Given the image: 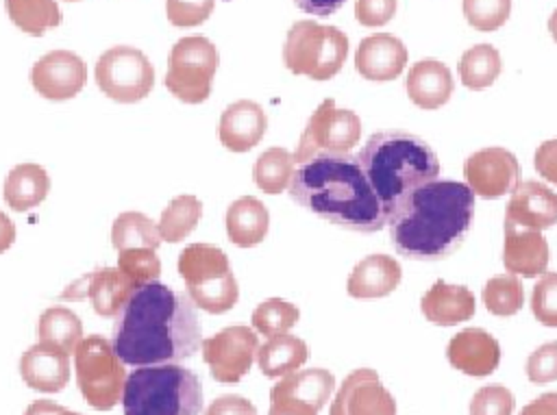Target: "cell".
Returning <instances> with one entry per match:
<instances>
[{
	"mask_svg": "<svg viewBox=\"0 0 557 415\" xmlns=\"http://www.w3.org/2000/svg\"><path fill=\"white\" fill-rule=\"evenodd\" d=\"M94 78L107 98L120 104H133L152 91L154 67L141 50L113 46L98 56Z\"/></svg>",
	"mask_w": 557,
	"mask_h": 415,
	"instance_id": "10",
	"label": "cell"
},
{
	"mask_svg": "<svg viewBox=\"0 0 557 415\" xmlns=\"http://www.w3.org/2000/svg\"><path fill=\"white\" fill-rule=\"evenodd\" d=\"M357 159L387 217L411 191L437 180L440 174L435 150L407 130H379L370 135Z\"/></svg>",
	"mask_w": 557,
	"mask_h": 415,
	"instance_id": "4",
	"label": "cell"
},
{
	"mask_svg": "<svg viewBox=\"0 0 557 415\" xmlns=\"http://www.w3.org/2000/svg\"><path fill=\"white\" fill-rule=\"evenodd\" d=\"M294 2L300 11H305L309 15L326 17V15H333L335 11H339L346 0H294Z\"/></svg>",
	"mask_w": 557,
	"mask_h": 415,
	"instance_id": "48",
	"label": "cell"
},
{
	"mask_svg": "<svg viewBox=\"0 0 557 415\" xmlns=\"http://www.w3.org/2000/svg\"><path fill=\"white\" fill-rule=\"evenodd\" d=\"M513 393L503 385L481 387L470 400V415H511Z\"/></svg>",
	"mask_w": 557,
	"mask_h": 415,
	"instance_id": "41",
	"label": "cell"
},
{
	"mask_svg": "<svg viewBox=\"0 0 557 415\" xmlns=\"http://www.w3.org/2000/svg\"><path fill=\"white\" fill-rule=\"evenodd\" d=\"M459 78L472 91H483L500 76L503 59L492 43H476L459 59Z\"/></svg>",
	"mask_w": 557,
	"mask_h": 415,
	"instance_id": "31",
	"label": "cell"
},
{
	"mask_svg": "<svg viewBox=\"0 0 557 415\" xmlns=\"http://www.w3.org/2000/svg\"><path fill=\"white\" fill-rule=\"evenodd\" d=\"M178 274L198 309L218 315L237 304L239 285L222 248L213 243H189L178 254Z\"/></svg>",
	"mask_w": 557,
	"mask_h": 415,
	"instance_id": "6",
	"label": "cell"
},
{
	"mask_svg": "<svg viewBox=\"0 0 557 415\" xmlns=\"http://www.w3.org/2000/svg\"><path fill=\"white\" fill-rule=\"evenodd\" d=\"M409 59L405 43L389 33L368 35L355 52V67L366 80L385 83L400 76Z\"/></svg>",
	"mask_w": 557,
	"mask_h": 415,
	"instance_id": "17",
	"label": "cell"
},
{
	"mask_svg": "<svg viewBox=\"0 0 557 415\" xmlns=\"http://www.w3.org/2000/svg\"><path fill=\"white\" fill-rule=\"evenodd\" d=\"M87 80L85 61L70 50H50L39 56L30 70L33 89L46 100H70Z\"/></svg>",
	"mask_w": 557,
	"mask_h": 415,
	"instance_id": "14",
	"label": "cell"
},
{
	"mask_svg": "<svg viewBox=\"0 0 557 415\" xmlns=\"http://www.w3.org/2000/svg\"><path fill=\"white\" fill-rule=\"evenodd\" d=\"M361 139V120L350 109H337L333 98H326L311 113L294 152L296 165L320 154H346Z\"/></svg>",
	"mask_w": 557,
	"mask_h": 415,
	"instance_id": "11",
	"label": "cell"
},
{
	"mask_svg": "<svg viewBox=\"0 0 557 415\" xmlns=\"http://www.w3.org/2000/svg\"><path fill=\"white\" fill-rule=\"evenodd\" d=\"M520 415H557V391L542 393L527 406H522Z\"/></svg>",
	"mask_w": 557,
	"mask_h": 415,
	"instance_id": "49",
	"label": "cell"
},
{
	"mask_svg": "<svg viewBox=\"0 0 557 415\" xmlns=\"http://www.w3.org/2000/svg\"><path fill=\"white\" fill-rule=\"evenodd\" d=\"M202 215V204L196 196H176L159 217V235L168 243H178L194 232Z\"/></svg>",
	"mask_w": 557,
	"mask_h": 415,
	"instance_id": "34",
	"label": "cell"
},
{
	"mask_svg": "<svg viewBox=\"0 0 557 415\" xmlns=\"http://www.w3.org/2000/svg\"><path fill=\"white\" fill-rule=\"evenodd\" d=\"M483 304L490 313L500 315V317H509L516 315L522 304H524V289L520 278H516L513 274H498L492 276L485 285H483Z\"/></svg>",
	"mask_w": 557,
	"mask_h": 415,
	"instance_id": "36",
	"label": "cell"
},
{
	"mask_svg": "<svg viewBox=\"0 0 557 415\" xmlns=\"http://www.w3.org/2000/svg\"><path fill=\"white\" fill-rule=\"evenodd\" d=\"M289 196L298 206L346 230L376 232L387 224L381 200L350 152H320L298 163Z\"/></svg>",
	"mask_w": 557,
	"mask_h": 415,
	"instance_id": "3",
	"label": "cell"
},
{
	"mask_svg": "<svg viewBox=\"0 0 557 415\" xmlns=\"http://www.w3.org/2000/svg\"><path fill=\"white\" fill-rule=\"evenodd\" d=\"M9 20L26 35L39 37L63 20L57 0H4Z\"/></svg>",
	"mask_w": 557,
	"mask_h": 415,
	"instance_id": "32",
	"label": "cell"
},
{
	"mask_svg": "<svg viewBox=\"0 0 557 415\" xmlns=\"http://www.w3.org/2000/svg\"><path fill=\"white\" fill-rule=\"evenodd\" d=\"M218 48L202 35L181 37L170 54L165 70L168 91L185 104H200L211 96V83L218 72Z\"/></svg>",
	"mask_w": 557,
	"mask_h": 415,
	"instance_id": "9",
	"label": "cell"
},
{
	"mask_svg": "<svg viewBox=\"0 0 557 415\" xmlns=\"http://www.w3.org/2000/svg\"><path fill=\"white\" fill-rule=\"evenodd\" d=\"M76 385L85 402L96 411H109L122 402L126 369L113 343L100 335L85 337L74 350Z\"/></svg>",
	"mask_w": 557,
	"mask_h": 415,
	"instance_id": "8",
	"label": "cell"
},
{
	"mask_svg": "<svg viewBox=\"0 0 557 415\" xmlns=\"http://www.w3.org/2000/svg\"><path fill=\"white\" fill-rule=\"evenodd\" d=\"M533 165L544 180L557 185V139H548L537 146Z\"/></svg>",
	"mask_w": 557,
	"mask_h": 415,
	"instance_id": "45",
	"label": "cell"
},
{
	"mask_svg": "<svg viewBox=\"0 0 557 415\" xmlns=\"http://www.w3.org/2000/svg\"><path fill=\"white\" fill-rule=\"evenodd\" d=\"M329 415H396V400L374 369L361 367L344 378Z\"/></svg>",
	"mask_w": 557,
	"mask_h": 415,
	"instance_id": "15",
	"label": "cell"
},
{
	"mask_svg": "<svg viewBox=\"0 0 557 415\" xmlns=\"http://www.w3.org/2000/svg\"><path fill=\"white\" fill-rule=\"evenodd\" d=\"M309 359L307 343L289 332L268 337L263 345H259L257 363L265 378H283L287 374H294L305 365Z\"/></svg>",
	"mask_w": 557,
	"mask_h": 415,
	"instance_id": "28",
	"label": "cell"
},
{
	"mask_svg": "<svg viewBox=\"0 0 557 415\" xmlns=\"http://www.w3.org/2000/svg\"><path fill=\"white\" fill-rule=\"evenodd\" d=\"M474 219V191L466 183L433 180L411 191L387 217L400 256L440 261L459 250Z\"/></svg>",
	"mask_w": 557,
	"mask_h": 415,
	"instance_id": "2",
	"label": "cell"
},
{
	"mask_svg": "<svg viewBox=\"0 0 557 415\" xmlns=\"http://www.w3.org/2000/svg\"><path fill=\"white\" fill-rule=\"evenodd\" d=\"M448 363L474 378H483L496 372L500 363L498 341L483 328H466L453 335L446 345Z\"/></svg>",
	"mask_w": 557,
	"mask_h": 415,
	"instance_id": "18",
	"label": "cell"
},
{
	"mask_svg": "<svg viewBox=\"0 0 557 415\" xmlns=\"http://www.w3.org/2000/svg\"><path fill=\"white\" fill-rule=\"evenodd\" d=\"M15 241V224L9 219L7 213L0 211V254L7 252Z\"/></svg>",
	"mask_w": 557,
	"mask_h": 415,
	"instance_id": "51",
	"label": "cell"
},
{
	"mask_svg": "<svg viewBox=\"0 0 557 415\" xmlns=\"http://www.w3.org/2000/svg\"><path fill=\"white\" fill-rule=\"evenodd\" d=\"M24 415H81V413H74V411H67L50 400H35L33 404L26 406Z\"/></svg>",
	"mask_w": 557,
	"mask_h": 415,
	"instance_id": "50",
	"label": "cell"
},
{
	"mask_svg": "<svg viewBox=\"0 0 557 415\" xmlns=\"http://www.w3.org/2000/svg\"><path fill=\"white\" fill-rule=\"evenodd\" d=\"M20 376L35 391L57 393L70 380V356L50 345L37 343L22 354Z\"/></svg>",
	"mask_w": 557,
	"mask_h": 415,
	"instance_id": "23",
	"label": "cell"
},
{
	"mask_svg": "<svg viewBox=\"0 0 557 415\" xmlns=\"http://www.w3.org/2000/svg\"><path fill=\"white\" fill-rule=\"evenodd\" d=\"M476 302L468 287L450 285L446 280H435L433 287L422 295V315L437 326H453L468 322L474 315Z\"/></svg>",
	"mask_w": 557,
	"mask_h": 415,
	"instance_id": "25",
	"label": "cell"
},
{
	"mask_svg": "<svg viewBox=\"0 0 557 415\" xmlns=\"http://www.w3.org/2000/svg\"><path fill=\"white\" fill-rule=\"evenodd\" d=\"M398 0H355V17L363 26H383L396 13Z\"/></svg>",
	"mask_w": 557,
	"mask_h": 415,
	"instance_id": "44",
	"label": "cell"
},
{
	"mask_svg": "<svg viewBox=\"0 0 557 415\" xmlns=\"http://www.w3.org/2000/svg\"><path fill=\"white\" fill-rule=\"evenodd\" d=\"M403 280L400 263L389 254H370L361 259L348 280L346 291L357 300H372L389 295Z\"/></svg>",
	"mask_w": 557,
	"mask_h": 415,
	"instance_id": "22",
	"label": "cell"
},
{
	"mask_svg": "<svg viewBox=\"0 0 557 415\" xmlns=\"http://www.w3.org/2000/svg\"><path fill=\"white\" fill-rule=\"evenodd\" d=\"M200 348L211 376L222 385H235L250 372L259 352V339L248 326H226L202 339Z\"/></svg>",
	"mask_w": 557,
	"mask_h": 415,
	"instance_id": "12",
	"label": "cell"
},
{
	"mask_svg": "<svg viewBox=\"0 0 557 415\" xmlns=\"http://www.w3.org/2000/svg\"><path fill=\"white\" fill-rule=\"evenodd\" d=\"M137 287L115 267H100L63 291V300L89 298L100 317H117Z\"/></svg>",
	"mask_w": 557,
	"mask_h": 415,
	"instance_id": "16",
	"label": "cell"
},
{
	"mask_svg": "<svg viewBox=\"0 0 557 415\" xmlns=\"http://www.w3.org/2000/svg\"><path fill=\"white\" fill-rule=\"evenodd\" d=\"M270 228V213L261 200L242 196L226 209V235L237 248L259 246Z\"/></svg>",
	"mask_w": 557,
	"mask_h": 415,
	"instance_id": "26",
	"label": "cell"
},
{
	"mask_svg": "<svg viewBox=\"0 0 557 415\" xmlns=\"http://www.w3.org/2000/svg\"><path fill=\"white\" fill-rule=\"evenodd\" d=\"M300 311L296 304L283 298H268L252 311V328L265 337L283 335L296 326Z\"/></svg>",
	"mask_w": 557,
	"mask_h": 415,
	"instance_id": "37",
	"label": "cell"
},
{
	"mask_svg": "<svg viewBox=\"0 0 557 415\" xmlns=\"http://www.w3.org/2000/svg\"><path fill=\"white\" fill-rule=\"evenodd\" d=\"M548 33H550V37L557 41V9L550 13V17H548Z\"/></svg>",
	"mask_w": 557,
	"mask_h": 415,
	"instance_id": "52",
	"label": "cell"
},
{
	"mask_svg": "<svg viewBox=\"0 0 557 415\" xmlns=\"http://www.w3.org/2000/svg\"><path fill=\"white\" fill-rule=\"evenodd\" d=\"M117 269L135 287H141L159 278L161 261L152 248H128V250H120Z\"/></svg>",
	"mask_w": 557,
	"mask_h": 415,
	"instance_id": "38",
	"label": "cell"
},
{
	"mask_svg": "<svg viewBox=\"0 0 557 415\" xmlns=\"http://www.w3.org/2000/svg\"><path fill=\"white\" fill-rule=\"evenodd\" d=\"M39 343L50 345L63 354H74L76 345L83 341V324L76 313L65 306H50L39 315L37 322Z\"/></svg>",
	"mask_w": 557,
	"mask_h": 415,
	"instance_id": "30",
	"label": "cell"
},
{
	"mask_svg": "<svg viewBox=\"0 0 557 415\" xmlns=\"http://www.w3.org/2000/svg\"><path fill=\"white\" fill-rule=\"evenodd\" d=\"M215 7V0H165V15L170 24L189 28L202 24Z\"/></svg>",
	"mask_w": 557,
	"mask_h": 415,
	"instance_id": "42",
	"label": "cell"
},
{
	"mask_svg": "<svg viewBox=\"0 0 557 415\" xmlns=\"http://www.w3.org/2000/svg\"><path fill=\"white\" fill-rule=\"evenodd\" d=\"M503 265L509 274L522 278H535L546 274L548 267V241L542 230L505 224Z\"/></svg>",
	"mask_w": 557,
	"mask_h": 415,
	"instance_id": "19",
	"label": "cell"
},
{
	"mask_svg": "<svg viewBox=\"0 0 557 415\" xmlns=\"http://www.w3.org/2000/svg\"><path fill=\"white\" fill-rule=\"evenodd\" d=\"M205 415H257V408L250 400L231 393L213 400Z\"/></svg>",
	"mask_w": 557,
	"mask_h": 415,
	"instance_id": "46",
	"label": "cell"
},
{
	"mask_svg": "<svg viewBox=\"0 0 557 415\" xmlns=\"http://www.w3.org/2000/svg\"><path fill=\"white\" fill-rule=\"evenodd\" d=\"M348 56V37L326 24L298 20L283 41V65L296 76L311 80L333 78Z\"/></svg>",
	"mask_w": 557,
	"mask_h": 415,
	"instance_id": "7",
	"label": "cell"
},
{
	"mask_svg": "<svg viewBox=\"0 0 557 415\" xmlns=\"http://www.w3.org/2000/svg\"><path fill=\"white\" fill-rule=\"evenodd\" d=\"M527 378L533 385H548L557 380V341H548L529 354Z\"/></svg>",
	"mask_w": 557,
	"mask_h": 415,
	"instance_id": "43",
	"label": "cell"
},
{
	"mask_svg": "<svg viewBox=\"0 0 557 415\" xmlns=\"http://www.w3.org/2000/svg\"><path fill=\"white\" fill-rule=\"evenodd\" d=\"M466 22L481 30L490 33L500 28L511 13V0H461Z\"/></svg>",
	"mask_w": 557,
	"mask_h": 415,
	"instance_id": "39",
	"label": "cell"
},
{
	"mask_svg": "<svg viewBox=\"0 0 557 415\" xmlns=\"http://www.w3.org/2000/svg\"><path fill=\"white\" fill-rule=\"evenodd\" d=\"M124 415H200L202 385L176 363L135 367L122 393Z\"/></svg>",
	"mask_w": 557,
	"mask_h": 415,
	"instance_id": "5",
	"label": "cell"
},
{
	"mask_svg": "<svg viewBox=\"0 0 557 415\" xmlns=\"http://www.w3.org/2000/svg\"><path fill=\"white\" fill-rule=\"evenodd\" d=\"M196 304L187 293L152 280L133 291L113 328L124 365H165L194 356L202 345Z\"/></svg>",
	"mask_w": 557,
	"mask_h": 415,
	"instance_id": "1",
	"label": "cell"
},
{
	"mask_svg": "<svg viewBox=\"0 0 557 415\" xmlns=\"http://www.w3.org/2000/svg\"><path fill=\"white\" fill-rule=\"evenodd\" d=\"M333 389H335V376L329 369L309 367L302 372L287 374L278 382H274L270 398H276V395L296 398L320 411L331 400Z\"/></svg>",
	"mask_w": 557,
	"mask_h": 415,
	"instance_id": "29",
	"label": "cell"
},
{
	"mask_svg": "<svg viewBox=\"0 0 557 415\" xmlns=\"http://www.w3.org/2000/svg\"><path fill=\"white\" fill-rule=\"evenodd\" d=\"M294 172H296V161L292 152H287L285 148H268L265 152L259 154L252 176H255V185L261 191L276 196L289 189Z\"/></svg>",
	"mask_w": 557,
	"mask_h": 415,
	"instance_id": "35",
	"label": "cell"
},
{
	"mask_svg": "<svg viewBox=\"0 0 557 415\" xmlns=\"http://www.w3.org/2000/svg\"><path fill=\"white\" fill-rule=\"evenodd\" d=\"M65 2H78V0H65Z\"/></svg>",
	"mask_w": 557,
	"mask_h": 415,
	"instance_id": "53",
	"label": "cell"
},
{
	"mask_svg": "<svg viewBox=\"0 0 557 415\" xmlns=\"http://www.w3.org/2000/svg\"><path fill=\"white\" fill-rule=\"evenodd\" d=\"M505 224L529 226L535 230H544L557 224V193L537 183L524 180L520 183L509 198Z\"/></svg>",
	"mask_w": 557,
	"mask_h": 415,
	"instance_id": "21",
	"label": "cell"
},
{
	"mask_svg": "<svg viewBox=\"0 0 557 415\" xmlns=\"http://www.w3.org/2000/svg\"><path fill=\"white\" fill-rule=\"evenodd\" d=\"M48 191H50L48 172L37 163L15 165L7 174L4 187H2L4 202L9 204V209L20 211V213L41 204L46 200Z\"/></svg>",
	"mask_w": 557,
	"mask_h": 415,
	"instance_id": "27",
	"label": "cell"
},
{
	"mask_svg": "<svg viewBox=\"0 0 557 415\" xmlns=\"http://www.w3.org/2000/svg\"><path fill=\"white\" fill-rule=\"evenodd\" d=\"M268 117L259 102L237 100L228 104L218 122L220 143L231 152L252 150L265 135Z\"/></svg>",
	"mask_w": 557,
	"mask_h": 415,
	"instance_id": "20",
	"label": "cell"
},
{
	"mask_svg": "<svg viewBox=\"0 0 557 415\" xmlns=\"http://www.w3.org/2000/svg\"><path fill=\"white\" fill-rule=\"evenodd\" d=\"M463 176L474 196L494 200L520 185V165L513 152L494 146L470 154L463 163Z\"/></svg>",
	"mask_w": 557,
	"mask_h": 415,
	"instance_id": "13",
	"label": "cell"
},
{
	"mask_svg": "<svg viewBox=\"0 0 557 415\" xmlns=\"http://www.w3.org/2000/svg\"><path fill=\"white\" fill-rule=\"evenodd\" d=\"M270 411L268 415H318V408L296 400V398H287V395H276L270 398Z\"/></svg>",
	"mask_w": 557,
	"mask_h": 415,
	"instance_id": "47",
	"label": "cell"
},
{
	"mask_svg": "<svg viewBox=\"0 0 557 415\" xmlns=\"http://www.w3.org/2000/svg\"><path fill=\"white\" fill-rule=\"evenodd\" d=\"M159 224H154L148 215L139 211H124L113 219L111 226V243L113 248L128 250V248H152L157 250L161 243Z\"/></svg>",
	"mask_w": 557,
	"mask_h": 415,
	"instance_id": "33",
	"label": "cell"
},
{
	"mask_svg": "<svg viewBox=\"0 0 557 415\" xmlns=\"http://www.w3.org/2000/svg\"><path fill=\"white\" fill-rule=\"evenodd\" d=\"M531 311L540 324L557 328V272L542 274L533 285Z\"/></svg>",
	"mask_w": 557,
	"mask_h": 415,
	"instance_id": "40",
	"label": "cell"
},
{
	"mask_svg": "<svg viewBox=\"0 0 557 415\" xmlns=\"http://www.w3.org/2000/svg\"><path fill=\"white\" fill-rule=\"evenodd\" d=\"M407 96L418 109H440L444 106L455 89L450 70L435 59H422L411 65L407 80Z\"/></svg>",
	"mask_w": 557,
	"mask_h": 415,
	"instance_id": "24",
	"label": "cell"
}]
</instances>
